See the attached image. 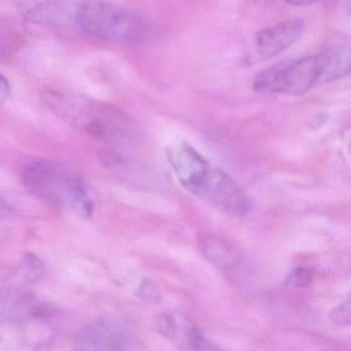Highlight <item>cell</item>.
Instances as JSON below:
<instances>
[{
  "label": "cell",
  "mask_w": 351,
  "mask_h": 351,
  "mask_svg": "<svg viewBox=\"0 0 351 351\" xmlns=\"http://www.w3.org/2000/svg\"><path fill=\"white\" fill-rule=\"evenodd\" d=\"M350 73L348 47H332L318 54L293 59L261 71L254 81L260 93L302 95L313 88L347 77Z\"/></svg>",
  "instance_id": "cell-1"
},
{
  "label": "cell",
  "mask_w": 351,
  "mask_h": 351,
  "mask_svg": "<svg viewBox=\"0 0 351 351\" xmlns=\"http://www.w3.org/2000/svg\"><path fill=\"white\" fill-rule=\"evenodd\" d=\"M43 99L61 120L98 141L116 143L130 132V120L116 106L65 89L46 90Z\"/></svg>",
  "instance_id": "cell-2"
},
{
  "label": "cell",
  "mask_w": 351,
  "mask_h": 351,
  "mask_svg": "<svg viewBox=\"0 0 351 351\" xmlns=\"http://www.w3.org/2000/svg\"><path fill=\"white\" fill-rule=\"evenodd\" d=\"M22 182L42 200L73 209L86 217L93 213L94 202L85 182L62 164L46 160L32 162L22 172Z\"/></svg>",
  "instance_id": "cell-3"
},
{
  "label": "cell",
  "mask_w": 351,
  "mask_h": 351,
  "mask_svg": "<svg viewBox=\"0 0 351 351\" xmlns=\"http://www.w3.org/2000/svg\"><path fill=\"white\" fill-rule=\"evenodd\" d=\"M75 25L106 42L137 44L147 36V26L128 10L104 0L77 3Z\"/></svg>",
  "instance_id": "cell-4"
},
{
  "label": "cell",
  "mask_w": 351,
  "mask_h": 351,
  "mask_svg": "<svg viewBox=\"0 0 351 351\" xmlns=\"http://www.w3.org/2000/svg\"><path fill=\"white\" fill-rule=\"evenodd\" d=\"M190 192L230 217H244L252 210V200L243 189L223 170L211 165Z\"/></svg>",
  "instance_id": "cell-5"
},
{
  "label": "cell",
  "mask_w": 351,
  "mask_h": 351,
  "mask_svg": "<svg viewBox=\"0 0 351 351\" xmlns=\"http://www.w3.org/2000/svg\"><path fill=\"white\" fill-rule=\"evenodd\" d=\"M137 347L136 337L127 324L114 317H99L77 335V350H131Z\"/></svg>",
  "instance_id": "cell-6"
},
{
  "label": "cell",
  "mask_w": 351,
  "mask_h": 351,
  "mask_svg": "<svg viewBox=\"0 0 351 351\" xmlns=\"http://www.w3.org/2000/svg\"><path fill=\"white\" fill-rule=\"evenodd\" d=\"M17 11L25 21L50 27L75 25L77 3L73 0H18Z\"/></svg>",
  "instance_id": "cell-7"
},
{
  "label": "cell",
  "mask_w": 351,
  "mask_h": 351,
  "mask_svg": "<svg viewBox=\"0 0 351 351\" xmlns=\"http://www.w3.org/2000/svg\"><path fill=\"white\" fill-rule=\"evenodd\" d=\"M154 330L161 336L172 341L180 348L213 349L209 341L205 338L202 330L194 322L186 317L162 313L156 316Z\"/></svg>",
  "instance_id": "cell-8"
},
{
  "label": "cell",
  "mask_w": 351,
  "mask_h": 351,
  "mask_svg": "<svg viewBox=\"0 0 351 351\" xmlns=\"http://www.w3.org/2000/svg\"><path fill=\"white\" fill-rule=\"evenodd\" d=\"M304 26L302 20L291 19L261 30L254 36L258 56L263 59L278 56L301 38Z\"/></svg>",
  "instance_id": "cell-9"
},
{
  "label": "cell",
  "mask_w": 351,
  "mask_h": 351,
  "mask_svg": "<svg viewBox=\"0 0 351 351\" xmlns=\"http://www.w3.org/2000/svg\"><path fill=\"white\" fill-rule=\"evenodd\" d=\"M166 155L180 184L188 191L196 184L210 166L200 153L186 143L169 145Z\"/></svg>",
  "instance_id": "cell-10"
},
{
  "label": "cell",
  "mask_w": 351,
  "mask_h": 351,
  "mask_svg": "<svg viewBox=\"0 0 351 351\" xmlns=\"http://www.w3.org/2000/svg\"><path fill=\"white\" fill-rule=\"evenodd\" d=\"M52 313L46 304L17 291H0V324L43 318Z\"/></svg>",
  "instance_id": "cell-11"
},
{
  "label": "cell",
  "mask_w": 351,
  "mask_h": 351,
  "mask_svg": "<svg viewBox=\"0 0 351 351\" xmlns=\"http://www.w3.org/2000/svg\"><path fill=\"white\" fill-rule=\"evenodd\" d=\"M199 246L205 258L219 267L227 266L232 261L231 252L219 238L211 236L201 237Z\"/></svg>",
  "instance_id": "cell-12"
},
{
  "label": "cell",
  "mask_w": 351,
  "mask_h": 351,
  "mask_svg": "<svg viewBox=\"0 0 351 351\" xmlns=\"http://www.w3.org/2000/svg\"><path fill=\"white\" fill-rule=\"evenodd\" d=\"M21 45V38L16 32L0 27V58L15 54Z\"/></svg>",
  "instance_id": "cell-13"
},
{
  "label": "cell",
  "mask_w": 351,
  "mask_h": 351,
  "mask_svg": "<svg viewBox=\"0 0 351 351\" xmlns=\"http://www.w3.org/2000/svg\"><path fill=\"white\" fill-rule=\"evenodd\" d=\"M328 317L332 324L338 326H349L351 322L350 298H347L340 305L332 308L328 314Z\"/></svg>",
  "instance_id": "cell-14"
},
{
  "label": "cell",
  "mask_w": 351,
  "mask_h": 351,
  "mask_svg": "<svg viewBox=\"0 0 351 351\" xmlns=\"http://www.w3.org/2000/svg\"><path fill=\"white\" fill-rule=\"evenodd\" d=\"M313 278V273L310 269L300 268L295 269L287 277V283L291 287H307Z\"/></svg>",
  "instance_id": "cell-15"
},
{
  "label": "cell",
  "mask_w": 351,
  "mask_h": 351,
  "mask_svg": "<svg viewBox=\"0 0 351 351\" xmlns=\"http://www.w3.org/2000/svg\"><path fill=\"white\" fill-rule=\"evenodd\" d=\"M137 295L141 299L147 302H151V303H158L161 300V293H160L159 289L152 281L147 280V279L143 280V282L141 283L138 291H137Z\"/></svg>",
  "instance_id": "cell-16"
},
{
  "label": "cell",
  "mask_w": 351,
  "mask_h": 351,
  "mask_svg": "<svg viewBox=\"0 0 351 351\" xmlns=\"http://www.w3.org/2000/svg\"><path fill=\"white\" fill-rule=\"evenodd\" d=\"M11 94V85L9 81L0 73V104H3Z\"/></svg>",
  "instance_id": "cell-17"
},
{
  "label": "cell",
  "mask_w": 351,
  "mask_h": 351,
  "mask_svg": "<svg viewBox=\"0 0 351 351\" xmlns=\"http://www.w3.org/2000/svg\"><path fill=\"white\" fill-rule=\"evenodd\" d=\"M285 3L297 7H304V5H313V3H320L322 0H283Z\"/></svg>",
  "instance_id": "cell-18"
},
{
  "label": "cell",
  "mask_w": 351,
  "mask_h": 351,
  "mask_svg": "<svg viewBox=\"0 0 351 351\" xmlns=\"http://www.w3.org/2000/svg\"><path fill=\"white\" fill-rule=\"evenodd\" d=\"M10 213H11V208H10L9 205L3 199L0 198V219L7 217Z\"/></svg>",
  "instance_id": "cell-19"
}]
</instances>
